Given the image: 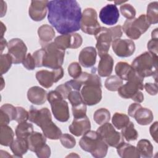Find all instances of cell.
Segmentation results:
<instances>
[{
  "mask_svg": "<svg viewBox=\"0 0 158 158\" xmlns=\"http://www.w3.org/2000/svg\"><path fill=\"white\" fill-rule=\"evenodd\" d=\"M13 63L12 59L9 53L1 54L0 57V70L1 75L6 73L11 67Z\"/></svg>",
  "mask_w": 158,
  "mask_h": 158,
  "instance_id": "37",
  "label": "cell"
},
{
  "mask_svg": "<svg viewBox=\"0 0 158 158\" xmlns=\"http://www.w3.org/2000/svg\"><path fill=\"white\" fill-rule=\"evenodd\" d=\"M47 100L51 104L54 118L61 122H65L70 118L68 103L56 90L48 93Z\"/></svg>",
  "mask_w": 158,
  "mask_h": 158,
  "instance_id": "8",
  "label": "cell"
},
{
  "mask_svg": "<svg viewBox=\"0 0 158 158\" xmlns=\"http://www.w3.org/2000/svg\"><path fill=\"white\" fill-rule=\"evenodd\" d=\"M10 148L15 157H22L23 155L27 153L28 150V146L27 139L17 138L13 140Z\"/></svg>",
  "mask_w": 158,
  "mask_h": 158,
  "instance_id": "28",
  "label": "cell"
},
{
  "mask_svg": "<svg viewBox=\"0 0 158 158\" xmlns=\"http://www.w3.org/2000/svg\"><path fill=\"white\" fill-rule=\"evenodd\" d=\"M99 17L101 21L104 24L113 25L116 24L118 22L120 14L115 4H109L101 9Z\"/></svg>",
  "mask_w": 158,
  "mask_h": 158,
  "instance_id": "18",
  "label": "cell"
},
{
  "mask_svg": "<svg viewBox=\"0 0 158 158\" xmlns=\"http://www.w3.org/2000/svg\"><path fill=\"white\" fill-rule=\"evenodd\" d=\"M79 145L83 151L91 153L96 158L104 157L109 148L97 131L93 130H89L83 135L79 141Z\"/></svg>",
  "mask_w": 158,
  "mask_h": 158,
  "instance_id": "4",
  "label": "cell"
},
{
  "mask_svg": "<svg viewBox=\"0 0 158 158\" xmlns=\"http://www.w3.org/2000/svg\"><path fill=\"white\" fill-rule=\"evenodd\" d=\"M1 17H2L3 16H4V15L6 13V10H7V5H6V2L1 1Z\"/></svg>",
  "mask_w": 158,
  "mask_h": 158,
  "instance_id": "52",
  "label": "cell"
},
{
  "mask_svg": "<svg viewBox=\"0 0 158 158\" xmlns=\"http://www.w3.org/2000/svg\"><path fill=\"white\" fill-rule=\"evenodd\" d=\"M130 122L128 115L120 112H115L112 118V123L117 130H121L127 125Z\"/></svg>",
  "mask_w": 158,
  "mask_h": 158,
  "instance_id": "34",
  "label": "cell"
},
{
  "mask_svg": "<svg viewBox=\"0 0 158 158\" xmlns=\"http://www.w3.org/2000/svg\"><path fill=\"white\" fill-rule=\"evenodd\" d=\"M146 19L149 23L156 24L158 22V2H150L147 7Z\"/></svg>",
  "mask_w": 158,
  "mask_h": 158,
  "instance_id": "33",
  "label": "cell"
},
{
  "mask_svg": "<svg viewBox=\"0 0 158 158\" xmlns=\"http://www.w3.org/2000/svg\"><path fill=\"white\" fill-rule=\"evenodd\" d=\"M128 114L130 117L135 119L136 122L141 125H148L150 124L154 119L152 112L138 103L130 104L128 109Z\"/></svg>",
  "mask_w": 158,
  "mask_h": 158,
  "instance_id": "12",
  "label": "cell"
},
{
  "mask_svg": "<svg viewBox=\"0 0 158 158\" xmlns=\"http://www.w3.org/2000/svg\"><path fill=\"white\" fill-rule=\"evenodd\" d=\"M96 49L93 46H87L81 49L79 54L80 64L85 68L93 67L96 61Z\"/></svg>",
  "mask_w": 158,
  "mask_h": 158,
  "instance_id": "21",
  "label": "cell"
},
{
  "mask_svg": "<svg viewBox=\"0 0 158 158\" xmlns=\"http://www.w3.org/2000/svg\"><path fill=\"white\" fill-rule=\"evenodd\" d=\"M7 47L13 64L22 63L27 56V48L25 43L20 38H12L8 42Z\"/></svg>",
  "mask_w": 158,
  "mask_h": 158,
  "instance_id": "13",
  "label": "cell"
},
{
  "mask_svg": "<svg viewBox=\"0 0 158 158\" xmlns=\"http://www.w3.org/2000/svg\"><path fill=\"white\" fill-rule=\"evenodd\" d=\"M28 149L35 152L37 150L43 146L46 142V137L42 133L33 131L27 138Z\"/></svg>",
  "mask_w": 158,
  "mask_h": 158,
  "instance_id": "24",
  "label": "cell"
},
{
  "mask_svg": "<svg viewBox=\"0 0 158 158\" xmlns=\"http://www.w3.org/2000/svg\"><path fill=\"white\" fill-rule=\"evenodd\" d=\"M116 148L118 155L122 158L140 157V155L136 147L130 143L123 142Z\"/></svg>",
  "mask_w": 158,
  "mask_h": 158,
  "instance_id": "25",
  "label": "cell"
},
{
  "mask_svg": "<svg viewBox=\"0 0 158 158\" xmlns=\"http://www.w3.org/2000/svg\"><path fill=\"white\" fill-rule=\"evenodd\" d=\"M120 11L122 15L128 20L135 18L136 10L134 7L130 4H122L120 7Z\"/></svg>",
  "mask_w": 158,
  "mask_h": 158,
  "instance_id": "38",
  "label": "cell"
},
{
  "mask_svg": "<svg viewBox=\"0 0 158 158\" xmlns=\"http://www.w3.org/2000/svg\"><path fill=\"white\" fill-rule=\"evenodd\" d=\"M38 35L40 43L42 46L49 43L55 36V31L51 25L44 24L38 29Z\"/></svg>",
  "mask_w": 158,
  "mask_h": 158,
  "instance_id": "26",
  "label": "cell"
},
{
  "mask_svg": "<svg viewBox=\"0 0 158 158\" xmlns=\"http://www.w3.org/2000/svg\"><path fill=\"white\" fill-rule=\"evenodd\" d=\"M98 21V14L93 8L85 9L82 14L80 21V29L85 33L95 35L101 28Z\"/></svg>",
  "mask_w": 158,
  "mask_h": 158,
  "instance_id": "11",
  "label": "cell"
},
{
  "mask_svg": "<svg viewBox=\"0 0 158 158\" xmlns=\"http://www.w3.org/2000/svg\"><path fill=\"white\" fill-rule=\"evenodd\" d=\"M98 66V75L101 77H109L112 72L114 67V59L108 53L100 57Z\"/></svg>",
  "mask_w": 158,
  "mask_h": 158,
  "instance_id": "23",
  "label": "cell"
},
{
  "mask_svg": "<svg viewBox=\"0 0 158 158\" xmlns=\"http://www.w3.org/2000/svg\"><path fill=\"white\" fill-rule=\"evenodd\" d=\"M55 90L57 91L64 99H67L70 92L72 91V88L65 82L64 84H61L57 86Z\"/></svg>",
  "mask_w": 158,
  "mask_h": 158,
  "instance_id": "45",
  "label": "cell"
},
{
  "mask_svg": "<svg viewBox=\"0 0 158 158\" xmlns=\"http://www.w3.org/2000/svg\"><path fill=\"white\" fill-rule=\"evenodd\" d=\"M157 122L156 121L151 125L149 128L151 136L156 143H157Z\"/></svg>",
  "mask_w": 158,
  "mask_h": 158,
  "instance_id": "50",
  "label": "cell"
},
{
  "mask_svg": "<svg viewBox=\"0 0 158 158\" xmlns=\"http://www.w3.org/2000/svg\"><path fill=\"white\" fill-rule=\"evenodd\" d=\"M115 72L117 76L122 80L126 81H128L136 72L131 65L126 62H118L115 67Z\"/></svg>",
  "mask_w": 158,
  "mask_h": 158,
  "instance_id": "27",
  "label": "cell"
},
{
  "mask_svg": "<svg viewBox=\"0 0 158 158\" xmlns=\"http://www.w3.org/2000/svg\"><path fill=\"white\" fill-rule=\"evenodd\" d=\"M73 116L75 118H81L86 115V104L83 102L78 106L72 107Z\"/></svg>",
  "mask_w": 158,
  "mask_h": 158,
  "instance_id": "43",
  "label": "cell"
},
{
  "mask_svg": "<svg viewBox=\"0 0 158 158\" xmlns=\"http://www.w3.org/2000/svg\"><path fill=\"white\" fill-rule=\"evenodd\" d=\"M81 95L83 102L88 106H94L102 99L101 86L94 84H85L81 88Z\"/></svg>",
  "mask_w": 158,
  "mask_h": 158,
  "instance_id": "15",
  "label": "cell"
},
{
  "mask_svg": "<svg viewBox=\"0 0 158 158\" xmlns=\"http://www.w3.org/2000/svg\"><path fill=\"white\" fill-rule=\"evenodd\" d=\"M60 141L62 145L67 149H72L74 148L76 144V140L75 138L68 133L62 134L60 137Z\"/></svg>",
  "mask_w": 158,
  "mask_h": 158,
  "instance_id": "39",
  "label": "cell"
},
{
  "mask_svg": "<svg viewBox=\"0 0 158 158\" xmlns=\"http://www.w3.org/2000/svg\"><path fill=\"white\" fill-rule=\"evenodd\" d=\"M7 44L8 43L7 42V41L6 40V39H4V38H1V44H0V48H1V53L2 54V51H4V48L7 46Z\"/></svg>",
  "mask_w": 158,
  "mask_h": 158,
  "instance_id": "53",
  "label": "cell"
},
{
  "mask_svg": "<svg viewBox=\"0 0 158 158\" xmlns=\"http://www.w3.org/2000/svg\"><path fill=\"white\" fill-rule=\"evenodd\" d=\"M96 131L108 146L116 148L124 142V138L121 133L117 131L113 125L109 122L101 125Z\"/></svg>",
  "mask_w": 158,
  "mask_h": 158,
  "instance_id": "10",
  "label": "cell"
},
{
  "mask_svg": "<svg viewBox=\"0 0 158 158\" xmlns=\"http://www.w3.org/2000/svg\"><path fill=\"white\" fill-rule=\"evenodd\" d=\"M147 44V48L148 51L152 53H154L157 55V49H158V38L157 37H151Z\"/></svg>",
  "mask_w": 158,
  "mask_h": 158,
  "instance_id": "48",
  "label": "cell"
},
{
  "mask_svg": "<svg viewBox=\"0 0 158 158\" xmlns=\"http://www.w3.org/2000/svg\"><path fill=\"white\" fill-rule=\"evenodd\" d=\"M17 109V114L15 120L19 123L27 122L29 118V113L27 112L24 108L22 107L17 106L16 107Z\"/></svg>",
  "mask_w": 158,
  "mask_h": 158,
  "instance_id": "44",
  "label": "cell"
},
{
  "mask_svg": "<svg viewBox=\"0 0 158 158\" xmlns=\"http://www.w3.org/2000/svg\"><path fill=\"white\" fill-rule=\"evenodd\" d=\"M64 70L62 67L52 69L51 71L48 70H39L36 73V78L39 83L46 88H51L54 83L57 82L64 77Z\"/></svg>",
  "mask_w": 158,
  "mask_h": 158,
  "instance_id": "14",
  "label": "cell"
},
{
  "mask_svg": "<svg viewBox=\"0 0 158 158\" xmlns=\"http://www.w3.org/2000/svg\"><path fill=\"white\" fill-rule=\"evenodd\" d=\"M125 1H121V2H119V1H115L114 3L116 4H123Z\"/></svg>",
  "mask_w": 158,
  "mask_h": 158,
  "instance_id": "56",
  "label": "cell"
},
{
  "mask_svg": "<svg viewBox=\"0 0 158 158\" xmlns=\"http://www.w3.org/2000/svg\"><path fill=\"white\" fill-rule=\"evenodd\" d=\"M0 110L6 114L11 121L15 120L17 114V109L14 106L10 104H5L1 107Z\"/></svg>",
  "mask_w": 158,
  "mask_h": 158,
  "instance_id": "42",
  "label": "cell"
},
{
  "mask_svg": "<svg viewBox=\"0 0 158 158\" xmlns=\"http://www.w3.org/2000/svg\"><path fill=\"white\" fill-rule=\"evenodd\" d=\"M33 132V125L28 122L19 123L16 127L15 133L17 138L27 139Z\"/></svg>",
  "mask_w": 158,
  "mask_h": 158,
  "instance_id": "31",
  "label": "cell"
},
{
  "mask_svg": "<svg viewBox=\"0 0 158 158\" xmlns=\"http://www.w3.org/2000/svg\"><path fill=\"white\" fill-rule=\"evenodd\" d=\"M73 153H74V152H72L70 155H69V156H67V157H71V156H77V157H79L78 155L75 154H73Z\"/></svg>",
  "mask_w": 158,
  "mask_h": 158,
  "instance_id": "57",
  "label": "cell"
},
{
  "mask_svg": "<svg viewBox=\"0 0 158 158\" xmlns=\"http://www.w3.org/2000/svg\"><path fill=\"white\" fill-rule=\"evenodd\" d=\"M37 157L40 158H48L51 156V149L50 147L45 144L43 146L40 148L35 152Z\"/></svg>",
  "mask_w": 158,
  "mask_h": 158,
  "instance_id": "47",
  "label": "cell"
},
{
  "mask_svg": "<svg viewBox=\"0 0 158 158\" xmlns=\"http://www.w3.org/2000/svg\"><path fill=\"white\" fill-rule=\"evenodd\" d=\"M144 88L151 96H155L157 94V85L156 83H146L144 85Z\"/></svg>",
  "mask_w": 158,
  "mask_h": 158,
  "instance_id": "49",
  "label": "cell"
},
{
  "mask_svg": "<svg viewBox=\"0 0 158 158\" xmlns=\"http://www.w3.org/2000/svg\"><path fill=\"white\" fill-rule=\"evenodd\" d=\"M54 43L59 48L65 50L66 49H77L80 47L83 43L81 36L77 33H67L57 36Z\"/></svg>",
  "mask_w": 158,
  "mask_h": 158,
  "instance_id": "16",
  "label": "cell"
},
{
  "mask_svg": "<svg viewBox=\"0 0 158 158\" xmlns=\"http://www.w3.org/2000/svg\"><path fill=\"white\" fill-rule=\"evenodd\" d=\"M14 133L12 129L6 125H1L0 143L2 146H9L14 140Z\"/></svg>",
  "mask_w": 158,
  "mask_h": 158,
  "instance_id": "30",
  "label": "cell"
},
{
  "mask_svg": "<svg viewBox=\"0 0 158 158\" xmlns=\"http://www.w3.org/2000/svg\"><path fill=\"white\" fill-rule=\"evenodd\" d=\"M1 90H2L4 88V86L5 85V83H4V78H2V77H1Z\"/></svg>",
  "mask_w": 158,
  "mask_h": 158,
  "instance_id": "55",
  "label": "cell"
},
{
  "mask_svg": "<svg viewBox=\"0 0 158 158\" xmlns=\"http://www.w3.org/2000/svg\"><path fill=\"white\" fill-rule=\"evenodd\" d=\"M121 130L122 136L128 142L135 141L138 137V133L135 128V125L132 122H130L127 125Z\"/></svg>",
  "mask_w": 158,
  "mask_h": 158,
  "instance_id": "32",
  "label": "cell"
},
{
  "mask_svg": "<svg viewBox=\"0 0 158 158\" xmlns=\"http://www.w3.org/2000/svg\"><path fill=\"white\" fill-rule=\"evenodd\" d=\"M123 85V80L117 75H111L104 82L105 87L110 91H116Z\"/></svg>",
  "mask_w": 158,
  "mask_h": 158,
  "instance_id": "36",
  "label": "cell"
},
{
  "mask_svg": "<svg viewBox=\"0 0 158 158\" xmlns=\"http://www.w3.org/2000/svg\"><path fill=\"white\" fill-rule=\"evenodd\" d=\"M10 119L9 116L4 112L0 110V123L1 125H6L9 123Z\"/></svg>",
  "mask_w": 158,
  "mask_h": 158,
  "instance_id": "51",
  "label": "cell"
},
{
  "mask_svg": "<svg viewBox=\"0 0 158 158\" xmlns=\"http://www.w3.org/2000/svg\"><path fill=\"white\" fill-rule=\"evenodd\" d=\"M67 99L70 102L72 107H75L83 103V101L79 91L72 89L70 92Z\"/></svg>",
  "mask_w": 158,
  "mask_h": 158,
  "instance_id": "40",
  "label": "cell"
},
{
  "mask_svg": "<svg viewBox=\"0 0 158 158\" xmlns=\"http://www.w3.org/2000/svg\"><path fill=\"white\" fill-rule=\"evenodd\" d=\"M136 148L140 157L151 158L153 156V146L148 139H140L137 143Z\"/></svg>",
  "mask_w": 158,
  "mask_h": 158,
  "instance_id": "29",
  "label": "cell"
},
{
  "mask_svg": "<svg viewBox=\"0 0 158 158\" xmlns=\"http://www.w3.org/2000/svg\"><path fill=\"white\" fill-rule=\"evenodd\" d=\"M28 113L30 122L40 127L43 135L47 138L52 140L60 139L62 135V131L52 121L51 112L47 107L38 110L31 106Z\"/></svg>",
  "mask_w": 158,
  "mask_h": 158,
  "instance_id": "3",
  "label": "cell"
},
{
  "mask_svg": "<svg viewBox=\"0 0 158 158\" xmlns=\"http://www.w3.org/2000/svg\"><path fill=\"white\" fill-rule=\"evenodd\" d=\"M123 34L122 27L116 25L111 28L101 27L96 33V49L100 57L107 54L112 41L116 39L120 38Z\"/></svg>",
  "mask_w": 158,
  "mask_h": 158,
  "instance_id": "6",
  "label": "cell"
},
{
  "mask_svg": "<svg viewBox=\"0 0 158 158\" xmlns=\"http://www.w3.org/2000/svg\"><path fill=\"white\" fill-rule=\"evenodd\" d=\"M1 38H2L3 36H4V33L6 31V27L2 22H1Z\"/></svg>",
  "mask_w": 158,
  "mask_h": 158,
  "instance_id": "54",
  "label": "cell"
},
{
  "mask_svg": "<svg viewBox=\"0 0 158 158\" xmlns=\"http://www.w3.org/2000/svg\"><path fill=\"white\" fill-rule=\"evenodd\" d=\"M23 67L28 70H33L36 67L35 61L33 55L30 53L27 54V56L22 62Z\"/></svg>",
  "mask_w": 158,
  "mask_h": 158,
  "instance_id": "46",
  "label": "cell"
},
{
  "mask_svg": "<svg viewBox=\"0 0 158 158\" xmlns=\"http://www.w3.org/2000/svg\"><path fill=\"white\" fill-rule=\"evenodd\" d=\"M49 1H31L28 9L30 18L36 22L43 20L47 14Z\"/></svg>",
  "mask_w": 158,
  "mask_h": 158,
  "instance_id": "19",
  "label": "cell"
},
{
  "mask_svg": "<svg viewBox=\"0 0 158 158\" xmlns=\"http://www.w3.org/2000/svg\"><path fill=\"white\" fill-rule=\"evenodd\" d=\"M36 67H45L52 69L61 67L63 64L65 50L59 48L54 42L42 46V48L32 54Z\"/></svg>",
  "mask_w": 158,
  "mask_h": 158,
  "instance_id": "2",
  "label": "cell"
},
{
  "mask_svg": "<svg viewBox=\"0 0 158 158\" xmlns=\"http://www.w3.org/2000/svg\"><path fill=\"white\" fill-rule=\"evenodd\" d=\"M114 53L120 57H128L133 54L135 44L133 41L128 39H116L111 44Z\"/></svg>",
  "mask_w": 158,
  "mask_h": 158,
  "instance_id": "17",
  "label": "cell"
},
{
  "mask_svg": "<svg viewBox=\"0 0 158 158\" xmlns=\"http://www.w3.org/2000/svg\"><path fill=\"white\" fill-rule=\"evenodd\" d=\"M143 81L144 78L135 72L125 84L118 88V95L123 99H131L138 103L142 102L144 101V95L141 91L144 88Z\"/></svg>",
  "mask_w": 158,
  "mask_h": 158,
  "instance_id": "7",
  "label": "cell"
},
{
  "mask_svg": "<svg viewBox=\"0 0 158 158\" xmlns=\"http://www.w3.org/2000/svg\"><path fill=\"white\" fill-rule=\"evenodd\" d=\"M145 14L140 15L138 18L126 20L122 27V30L127 36L131 40H138L150 27Z\"/></svg>",
  "mask_w": 158,
  "mask_h": 158,
  "instance_id": "9",
  "label": "cell"
},
{
  "mask_svg": "<svg viewBox=\"0 0 158 158\" xmlns=\"http://www.w3.org/2000/svg\"><path fill=\"white\" fill-rule=\"evenodd\" d=\"M91 123L88 117L85 115L83 117L76 118L73 120L69 127L70 132L75 136H80L90 130Z\"/></svg>",
  "mask_w": 158,
  "mask_h": 158,
  "instance_id": "20",
  "label": "cell"
},
{
  "mask_svg": "<svg viewBox=\"0 0 158 158\" xmlns=\"http://www.w3.org/2000/svg\"><path fill=\"white\" fill-rule=\"evenodd\" d=\"M48 20L62 35L75 33L80 29L81 9L75 0H54L48 4Z\"/></svg>",
  "mask_w": 158,
  "mask_h": 158,
  "instance_id": "1",
  "label": "cell"
},
{
  "mask_svg": "<svg viewBox=\"0 0 158 158\" xmlns=\"http://www.w3.org/2000/svg\"><path fill=\"white\" fill-rule=\"evenodd\" d=\"M93 119L97 124L101 125L109 122L110 119V113L106 108H100L94 112Z\"/></svg>",
  "mask_w": 158,
  "mask_h": 158,
  "instance_id": "35",
  "label": "cell"
},
{
  "mask_svg": "<svg viewBox=\"0 0 158 158\" xmlns=\"http://www.w3.org/2000/svg\"><path fill=\"white\" fill-rule=\"evenodd\" d=\"M68 73L69 75L73 79L78 78L82 73L81 67L79 63L77 62H72L68 67Z\"/></svg>",
  "mask_w": 158,
  "mask_h": 158,
  "instance_id": "41",
  "label": "cell"
},
{
  "mask_svg": "<svg viewBox=\"0 0 158 158\" xmlns=\"http://www.w3.org/2000/svg\"><path fill=\"white\" fill-rule=\"evenodd\" d=\"M47 96L46 91L38 86L30 88L27 91L28 100L35 105L43 104L47 100Z\"/></svg>",
  "mask_w": 158,
  "mask_h": 158,
  "instance_id": "22",
  "label": "cell"
},
{
  "mask_svg": "<svg viewBox=\"0 0 158 158\" xmlns=\"http://www.w3.org/2000/svg\"><path fill=\"white\" fill-rule=\"evenodd\" d=\"M157 55L146 51L137 56L131 62V67L141 77H154L156 81L157 74Z\"/></svg>",
  "mask_w": 158,
  "mask_h": 158,
  "instance_id": "5",
  "label": "cell"
}]
</instances>
